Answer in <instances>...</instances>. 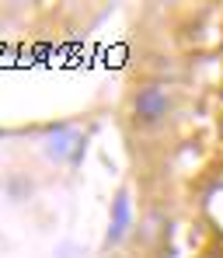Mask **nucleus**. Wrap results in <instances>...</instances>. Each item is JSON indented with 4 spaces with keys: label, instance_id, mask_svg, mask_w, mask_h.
Segmentation results:
<instances>
[{
    "label": "nucleus",
    "instance_id": "nucleus-1",
    "mask_svg": "<svg viewBox=\"0 0 223 258\" xmlns=\"http://www.w3.org/2000/svg\"><path fill=\"white\" fill-rule=\"evenodd\" d=\"M133 112L143 126H157V122H164L171 115V98H168V91L161 84H146V87L136 91Z\"/></svg>",
    "mask_w": 223,
    "mask_h": 258
},
{
    "label": "nucleus",
    "instance_id": "nucleus-2",
    "mask_svg": "<svg viewBox=\"0 0 223 258\" xmlns=\"http://www.w3.org/2000/svg\"><path fill=\"white\" fill-rule=\"evenodd\" d=\"M129 223H133V210H129V196L119 192L115 203H112V227H108V244H119L126 234H129Z\"/></svg>",
    "mask_w": 223,
    "mask_h": 258
}]
</instances>
